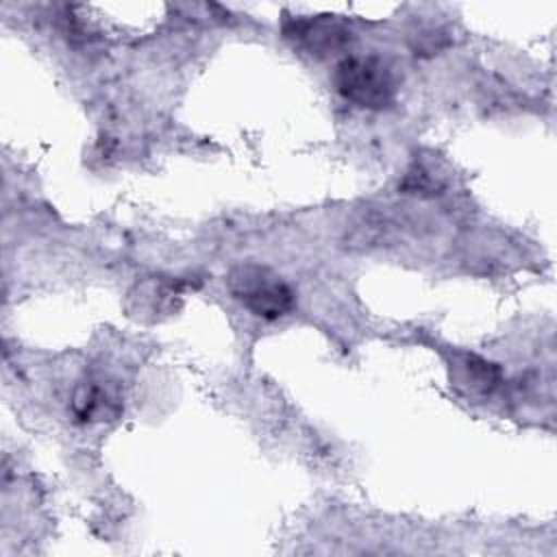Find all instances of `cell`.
Segmentation results:
<instances>
[{
  "instance_id": "cell-2",
  "label": "cell",
  "mask_w": 557,
  "mask_h": 557,
  "mask_svg": "<svg viewBox=\"0 0 557 557\" xmlns=\"http://www.w3.org/2000/svg\"><path fill=\"white\" fill-rule=\"evenodd\" d=\"M226 287L237 302L263 320H278L294 307L292 287L274 270L259 263L235 265L226 276Z\"/></svg>"
},
{
  "instance_id": "cell-5",
  "label": "cell",
  "mask_w": 557,
  "mask_h": 557,
  "mask_svg": "<svg viewBox=\"0 0 557 557\" xmlns=\"http://www.w3.org/2000/svg\"><path fill=\"white\" fill-rule=\"evenodd\" d=\"M500 368L479 355L459 352L450 361V385L468 398L490 396L500 385Z\"/></svg>"
},
{
  "instance_id": "cell-6",
  "label": "cell",
  "mask_w": 557,
  "mask_h": 557,
  "mask_svg": "<svg viewBox=\"0 0 557 557\" xmlns=\"http://www.w3.org/2000/svg\"><path fill=\"white\" fill-rule=\"evenodd\" d=\"M187 287L189 281L185 278H152L146 283H137L128 292V307L139 318H157L159 313H170L176 307L183 289Z\"/></svg>"
},
{
  "instance_id": "cell-1",
  "label": "cell",
  "mask_w": 557,
  "mask_h": 557,
  "mask_svg": "<svg viewBox=\"0 0 557 557\" xmlns=\"http://www.w3.org/2000/svg\"><path fill=\"white\" fill-rule=\"evenodd\" d=\"M333 85L342 98L363 109H383L396 96V76L376 54L344 57L333 72Z\"/></svg>"
},
{
  "instance_id": "cell-3",
  "label": "cell",
  "mask_w": 557,
  "mask_h": 557,
  "mask_svg": "<svg viewBox=\"0 0 557 557\" xmlns=\"http://www.w3.org/2000/svg\"><path fill=\"white\" fill-rule=\"evenodd\" d=\"M283 37L309 54L326 57L346 48L352 41V30L331 15H300L283 20Z\"/></svg>"
},
{
  "instance_id": "cell-4",
  "label": "cell",
  "mask_w": 557,
  "mask_h": 557,
  "mask_svg": "<svg viewBox=\"0 0 557 557\" xmlns=\"http://www.w3.org/2000/svg\"><path fill=\"white\" fill-rule=\"evenodd\" d=\"M70 407L78 422H107L120 416L122 396L115 383L102 376H87L74 387Z\"/></svg>"
}]
</instances>
